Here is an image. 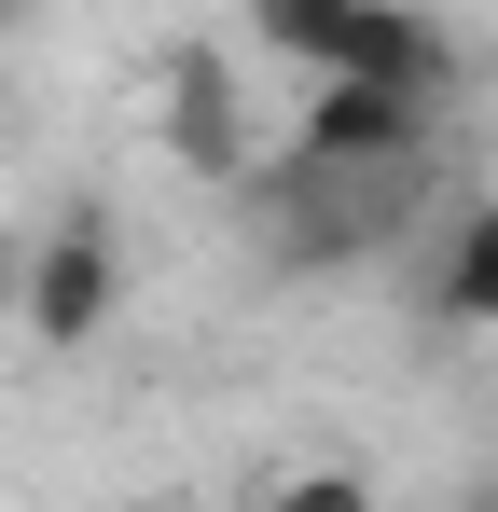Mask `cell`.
I'll use <instances>...</instances> for the list:
<instances>
[{"label":"cell","mask_w":498,"mask_h":512,"mask_svg":"<svg viewBox=\"0 0 498 512\" xmlns=\"http://www.w3.org/2000/svg\"><path fill=\"white\" fill-rule=\"evenodd\" d=\"M429 139H443V111L429 97H388V84H319L305 97V125H291V167H429Z\"/></svg>","instance_id":"3"},{"label":"cell","mask_w":498,"mask_h":512,"mask_svg":"<svg viewBox=\"0 0 498 512\" xmlns=\"http://www.w3.org/2000/svg\"><path fill=\"white\" fill-rule=\"evenodd\" d=\"M125 512H180V499H125Z\"/></svg>","instance_id":"9"},{"label":"cell","mask_w":498,"mask_h":512,"mask_svg":"<svg viewBox=\"0 0 498 512\" xmlns=\"http://www.w3.org/2000/svg\"><path fill=\"white\" fill-rule=\"evenodd\" d=\"M14 319H28V346L83 360V346L125 319V236H111L97 208H56V236H42L28 277H14Z\"/></svg>","instance_id":"2"},{"label":"cell","mask_w":498,"mask_h":512,"mask_svg":"<svg viewBox=\"0 0 498 512\" xmlns=\"http://www.w3.org/2000/svg\"><path fill=\"white\" fill-rule=\"evenodd\" d=\"M263 512H374L360 471H291V485H263Z\"/></svg>","instance_id":"6"},{"label":"cell","mask_w":498,"mask_h":512,"mask_svg":"<svg viewBox=\"0 0 498 512\" xmlns=\"http://www.w3.org/2000/svg\"><path fill=\"white\" fill-rule=\"evenodd\" d=\"M429 305L471 319V333H498V194L457 208V236H443V263H429Z\"/></svg>","instance_id":"5"},{"label":"cell","mask_w":498,"mask_h":512,"mask_svg":"<svg viewBox=\"0 0 498 512\" xmlns=\"http://www.w3.org/2000/svg\"><path fill=\"white\" fill-rule=\"evenodd\" d=\"M443 512H498V485H457V499H443Z\"/></svg>","instance_id":"7"},{"label":"cell","mask_w":498,"mask_h":512,"mask_svg":"<svg viewBox=\"0 0 498 512\" xmlns=\"http://www.w3.org/2000/svg\"><path fill=\"white\" fill-rule=\"evenodd\" d=\"M249 42L291 56L305 84H388V97H457V42L415 0H249Z\"/></svg>","instance_id":"1"},{"label":"cell","mask_w":498,"mask_h":512,"mask_svg":"<svg viewBox=\"0 0 498 512\" xmlns=\"http://www.w3.org/2000/svg\"><path fill=\"white\" fill-rule=\"evenodd\" d=\"M0 28H42V0H0Z\"/></svg>","instance_id":"8"},{"label":"cell","mask_w":498,"mask_h":512,"mask_svg":"<svg viewBox=\"0 0 498 512\" xmlns=\"http://www.w3.org/2000/svg\"><path fill=\"white\" fill-rule=\"evenodd\" d=\"M166 139H180V167L194 180H263V153H249V111H236V56H208V42H180L166 56Z\"/></svg>","instance_id":"4"}]
</instances>
